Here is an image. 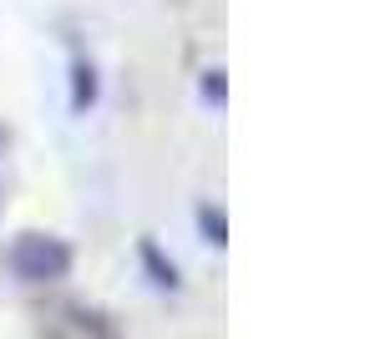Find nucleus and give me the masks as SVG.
I'll list each match as a JSON object with an SVG mask.
<instances>
[{"mask_svg":"<svg viewBox=\"0 0 365 339\" xmlns=\"http://www.w3.org/2000/svg\"><path fill=\"white\" fill-rule=\"evenodd\" d=\"M11 264H16V273H21V278L41 283V278L66 273L71 249L61 244V238H51V233H21V238H16V249H11Z\"/></svg>","mask_w":365,"mask_h":339,"instance_id":"1","label":"nucleus"}]
</instances>
